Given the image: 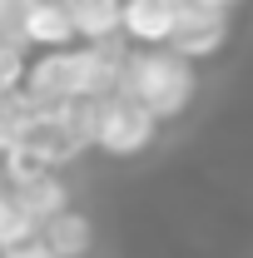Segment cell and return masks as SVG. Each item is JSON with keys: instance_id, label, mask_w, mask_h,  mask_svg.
Returning a JSON list of instances; mask_svg holds the SVG:
<instances>
[{"instance_id": "1", "label": "cell", "mask_w": 253, "mask_h": 258, "mask_svg": "<svg viewBox=\"0 0 253 258\" xmlns=\"http://www.w3.org/2000/svg\"><path fill=\"white\" fill-rule=\"evenodd\" d=\"M119 95L139 99L159 124H164V119H179L194 104V95H199L194 60L174 55L169 45H164V50H129L124 75H119Z\"/></svg>"}, {"instance_id": "2", "label": "cell", "mask_w": 253, "mask_h": 258, "mask_svg": "<svg viewBox=\"0 0 253 258\" xmlns=\"http://www.w3.org/2000/svg\"><path fill=\"white\" fill-rule=\"evenodd\" d=\"M95 144V99H75L65 109H40L25 129V139L15 144V154L35 159L40 169H60L80 159Z\"/></svg>"}, {"instance_id": "3", "label": "cell", "mask_w": 253, "mask_h": 258, "mask_svg": "<svg viewBox=\"0 0 253 258\" xmlns=\"http://www.w3.org/2000/svg\"><path fill=\"white\" fill-rule=\"evenodd\" d=\"M159 139V119L129 95H104L95 99V149L129 159V154H144Z\"/></svg>"}, {"instance_id": "4", "label": "cell", "mask_w": 253, "mask_h": 258, "mask_svg": "<svg viewBox=\"0 0 253 258\" xmlns=\"http://www.w3.org/2000/svg\"><path fill=\"white\" fill-rule=\"evenodd\" d=\"M179 10V25L169 50L184 55V60H204V55H219L223 40H228V10H219L214 0H174Z\"/></svg>"}, {"instance_id": "5", "label": "cell", "mask_w": 253, "mask_h": 258, "mask_svg": "<svg viewBox=\"0 0 253 258\" xmlns=\"http://www.w3.org/2000/svg\"><path fill=\"white\" fill-rule=\"evenodd\" d=\"M174 25H179L174 0H124L119 35H124L134 50H164L174 40Z\"/></svg>"}, {"instance_id": "6", "label": "cell", "mask_w": 253, "mask_h": 258, "mask_svg": "<svg viewBox=\"0 0 253 258\" xmlns=\"http://www.w3.org/2000/svg\"><path fill=\"white\" fill-rule=\"evenodd\" d=\"M75 35L85 45H109L119 40V20H124V0H65Z\"/></svg>"}, {"instance_id": "7", "label": "cell", "mask_w": 253, "mask_h": 258, "mask_svg": "<svg viewBox=\"0 0 253 258\" xmlns=\"http://www.w3.org/2000/svg\"><path fill=\"white\" fill-rule=\"evenodd\" d=\"M10 189H15V199L35 214V224H40V228L50 224L55 214H65V209H70V189H65V179L55 174V169H40V174H30V179L10 184Z\"/></svg>"}, {"instance_id": "8", "label": "cell", "mask_w": 253, "mask_h": 258, "mask_svg": "<svg viewBox=\"0 0 253 258\" xmlns=\"http://www.w3.org/2000/svg\"><path fill=\"white\" fill-rule=\"evenodd\" d=\"M40 238H45L50 253H60V258H90V248H95V224H90V214L65 209V214H55L50 224L40 228Z\"/></svg>"}, {"instance_id": "9", "label": "cell", "mask_w": 253, "mask_h": 258, "mask_svg": "<svg viewBox=\"0 0 253 258\" xmlns=\"http://www.w3.org/2000/svg\"><path fill=\"white\" fill-rule=\"evenodd\" d=\"M80 35H75V20H70V5L65 0H35L30 10V45L40 50H70Z\"/></svg>"}, {"instance_id": "10", "label": "cell", "mask_w": 253, "mask_h": 258, "mask_svg": "<svg viewBox=\"0 0 253 258\" xmlns=\"http://www.w3.org/2000/svg\"><path fill=\"white\" fill-rule=\"evenodd\" d=\"M30 238H40L35 214L15 199L10 184H0V253H5V248H20V243H30Z\"/></svg>"}, {"instance_id": "11", "label": "cell", "mask_w": 253, "mask_h": 258, "mask_svg": "<svg viewBox=\"0 0 253 258\" xmlns=\"http://www.w3.org/2000/svg\"><path fill=\"white\" fill-rule=\"evenodd\" d=\"M40 114V104H35L25 90H15V95H0V159L25 139V129H30V119Z\"/></svg>"}, {"instance_id": "12", "label": "cell", "mask_w": 253, "mask_h": 258, "mask_svg": "<svg viewBox=\"0 0 253 258\" xmlns=\"http://www.w3.org/2000/svg\"><path fill=\"white\" fill-rule=\"evenodd\" d=\"M30 10L35 0H0V45H15V50L30 45Z\"/></svg>"}, {"instance_id": "13", "label": "cell", "mask_w": 253, "mask_h": 258, "mask_svg": "<svg viewBox=\"0 0 253 258\" xmlns=\"http://www.w3.org/2000/svg\"><path fill=\"white\" fill-rule=\"evenodd\" d=\"M25 75H30L25 50H15V45H0V95H15V90H25Z\"/></svg>"}, {"instance_id": "14", "label": "cell", "mask_w": 253, "mask_h": 258, "mask_svg": "<svg viewBox=\"0 0 253 258\" xmlns=\"http://www.w3.org/2000/svg\"><path fill=\"white\" fill-rule=\"evenodd\" d=\"M0 258H60V253H50L45 238H30V243H20V248H5Z\"/></svg>"}, {"instance_id": "15", "label": "cell", "mask_w": 253, "mask_h": 258, "mask_svg": "<svg viewBox=\"0 0 253 258\" xmlns=\"http://www.w3.org/2000/svg\"><path fill=\"white\" fill-rule=\"evenodd\" d=\"M214 5H219V10H233V5H238V0H214Z\"/></svg>"}]
</instances>
